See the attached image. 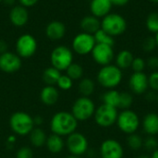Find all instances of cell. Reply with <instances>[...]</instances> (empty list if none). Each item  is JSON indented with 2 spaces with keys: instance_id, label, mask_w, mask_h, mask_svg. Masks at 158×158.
Listing matches in <instances>:
<instances>
[{
  "instance_id": "1",
  "label": "cell",
  "mask_w": 158,
  "mask_h": 158,
  "mask_svg": "<svg viewBox=\"0 0 158 158\" xmlns=\"http://www.w3.org/2000/svg\"><path fill=\"white\" fill-rule=\"evenodd\" d=\"M78 120L71 112L59 111L56 112L50 120V129L52 133L63 136H69L75 132L78 127Z\"/></svg>"
},
{
  "instance_id": "2",
  "label": "cell",
  "mask_w": 158,
  "mask_h": 158,
  "mask_svg": "<svg viewBox=\"0 0 158 158\" xmlns=\"http://www.w3.org/2000/svg\"><path fill=\"white\" fill-rule=\"evenodd\" d=\"M122 70L116 65L103 66L97 73L98 83L106 89H115L122 81Z\"/></svg>"
},
{
  "instance_id": "3",
  "label": "cell",
  "mask_w": 158,
  "mask_h": 158,
  "mask_svg": "<svg viewBox=\"0 0 158 158\" xmlns=\"http://www.w3.org/2000/svg\"><path fill=\"white\" fill-rule=\"evenodd\" d=\"M11 131L19 136H27L34 128L33 118L23 111H18L11 115L9 118Z\"/></svg>"
},
{
  "instance_id": "4",
  "label": "cell",
  "mask_w": 158,
  "mask_h": 158,
  "mask_svg": "<svg viewBox=\"0 0 158 158\" xmlns=\"http://www.w3.org/2000/svg\"><path fill=\"white\" fill-rule=\"evenodd\" d=\"M101 29L113 37L119 36L127 30V21L119 14L109 13L101 20Z\"/></svg>"
},
{
  "instance_id": "5",
  "label": "cell",
  "mask_w": 158,
  "mask_h": 158,
  "mask_svg": "<svg viewBox=\"0 0 158 158\" xmlns=\"http://www.w3.org/2000/svg\"><path fill=\"white\" fill-rule=\"evenodd\" d=\"M95 109V105L90 97L81 96L74 101L71 114L78 121H86L94 117Z\"/></svg>"
},
{
  "instance_id": "6",
  "label": "cell",
  "mask_w": 158,
  "mask_h": 158,
  "mask_svg": "<svg viewBox=\"0 0 158 158\" xmlns=\"http://www.w3.org/2000/svg\"><path fill=\"white\" fill-rule=\"evenodd\" d=\"M116 124L120 131L130 135L135 133L138 131L141 125V121L135 111L131 109H126L118 113Z\"/></svg>"
},
{
  "instance_id": "7",
  "label": "cell",
  "mask_w": 158,
  "mask_h": 158,
  "mask_svg": "<svg viewBox=\"0 0 158 158\" xmlns=\"http://www.w3.org/2000/svg\"><path fill=\"white\" fill-rule=\"evenodd\" d=\"M50 61L52 67L56 68L59 71H64L71 63H73V53L65 45L56 46L51 52Z\"/></svg>"
},
{
  "instance_id": "8",
  "label": "cell",
  "mask_w": 158,
  "mask_h": 158,
  "mask_svg": "<svg viewBox=\"0 0 158 158\" xmlns=\"http://www.w3.org/2000/svg\"><path fill=\"white\" fill-rule=\"evenodd\" d=\"M118 111L116 107L102 104L94 112V118L95 123L102 128H108L113 126L117 122Z\"/></svg>"
},
{
  "instance_id": "9",
  "label": "cell",
  "mask_w": 158,
  "mask_h": 158,
  "mask_svg": "<svg viewBox=\"0 0 158 158\" xmlns=\"http://www.w3.org/2000/svg\"><path fill=\"white\" fill-rule=\"evenodd\" d=\"M65 144L69 154L73 156H81L89 150V142L86 136L77 131L68 136Z\"/></svg>"
},
{
  "instance_id": "10",
  "label": "cell",
  "mask_w": 158,
  "mask_h": 158,
  "mask_svg": "<svg viewBox=\"0 0 158 158\" xmlns=\"http://www.w3.org/2000/svg\"><path fill=\"white\" fill-rule=\"evenodd\" d=\"M37 41L31 34H22L16 42L17 55L21 58H29L37 51Z\"/></svg>"
},
{
  "instance_id": "11",
  "label": "cell",
  "mask_w": 158,
  "mask_h": 158,
  "mask_svg": "<svg viewBox=\"0 0 158 158\" xmlns=\"http://www.w3.org/2000/svg\"><path fill=\"white\" fill-rule=\"evenodd\" d=\"M95 44L96 43L94 35L82 31L74 37L72 41V49L76 54L85 56L92 53Z\"/></svg>"
},
{
  "instance_id": "12",
  "label": "cell",
  "mask_w": 158,
  "mask_h": 158,
  "mask_svg": "<svg viewBox=\"0 0 158 158\" xmlns=\"http://www.w3.org/2000/svg\"><path fill=\"white\" fill-rule=\"evenodd\" d=\"M91 54L94 62L102 67L111 64L115 56L113 46L103 44H96Z\"/></svg>"
},
{
  "instance_id": "13",
  "label": "cell",
  "mask_w": 158,
  "mask_h": 158,
  "mask_svg": "<svg viewBox=\"0 0 158 158\" xmlns=\"http://www.w3.org/2000/svg\"><path fill=\"white\" fill-rule=\"evenodd\" d=\"M100 155L102 158H123L124 149L118 141L106 139L101 143Z\"/></svg>"
},
{
  "instance_id": "14",
  "label": "cell",
  "mask_w": 158,
  "mask_h": 158,
  "mask_svg": "<svg viewBox=\"0 0 158 158\" xmlns=\"http://www.w3.org/2000/svg\"><path fill=\"white\" fill-rule=\"evenodd\" d=\"M22 66L21 57L18 55L6 52L0 55V70L6 73H14L19 70Z\"/></svg>"
},
{
  "instance_id": "15",
  "label": "cell",
  "mask_w": 158,
  "mask_h": 158,
  "mask_svg": "<svg viewBox=\"0 0 158 158\" xmlns=\"http://www.w3.org/2000/svg\"><path fill=\"white\" fill-rule=\"evenodd\" d=\"M131 91L135 94H143L149 88L148 76L144 72H133L129 80Z\"/></svg>"
},
{
  "instance_id": "16",
  "label": "cell",
  "mask_w": 158,
  "mask_h": 158,
  "mask_svg": "<svg viewBox=\"0 0 158 158\" xmlns=\"http://www.w3.org/2000/svg\"><path fill=\"white\" fill-rule=\"evenodd\" d=\"M9 19L14 26H24L29 20L28 10L22 6H15L11 8L9 12Z\"/></svg>"
},
{
  "instance_id": "17",
  "label": "cell",
  "mask_w": 158,
  "mask_h": 158,
  "mask_svg": "<svg viewBox=\"0 0 158 158\" xmlns=\"http://www.w3.org/2000/svg\"><path fill=\"white\" fill-rule=\"evenodd\" d=\"M113 5L110 0H92L90 10L93 16L96 18H104L110 13Z\"/></svg>"
},
{
  "instance_id": "18",
  "label": "cell",
  "mask_w": 158,
  "mask_h": 158,
  "mask_svg": "<svg viewBox=\"0 0 158 158\" xmlns=\"http://www.w3.org/2000/svg\"><path fill=\"white\" fill-rule=\"evenodd\" d=\"M45 33L46 36L53 41L60 40L65 36L66 33V26L64 23L58 20H54L51 21L45 29Z\"/></svg>"
},
{
  "instance_id": "19",
  "label": "cell",
  "mask_w": 158,
  "mask_h": 158,
  "mask_svg": "<svg viewBox=\"0 0 158 158\" xmlns=\"http://www.w3.org/2000/svg\"><path fill=\"white\" fill-rule=\"evenodd\" d=\"M41 102L45 106H54L59 99L58 90L52 85H45L40 93Z\"/></svg>"
},
{
  "instance_id": "20",
  "label": "cell",
  "mask_w": 158,
  "mask_h": 158,
  "mask_svg": "<svg viewBox=\"0 0 158 158\" xmlns=\"http://www.w3.org/2000/svg\"><path fill=\"white\" fill-rule=\"evenodd\" d=\"M142 126L143 131L148 136H155L158 134V114L148 113L143 119Z\"/></svg>"
},
{
  "instance_id": "21",
  "label": "cell",
  "mask_w": 158,
  "mask_h": 158,
  "mask_svg": "<svg viewBox=\"0 0 158 158\" xmlns=\"http://www.w3.org/2000/svg\"><path fill=\"white\" fill-rule=\"evenodd\" d=\"M80 26L83 32L90 33V34L94 35L98 30L101 29V21L99 20L98 18H96L93 15L86 16L81 20Z\"/></svg>"
},
{
  "instance_id": "22",
  "label": "cell",
  "mask_w": 158,
  "mask_h": 158,
  "mask_svg": "<svg viewBox=\"0 0 158 158\" xmlns=\"http://www.w3.org/2000/svg\"><path fill=\"white\" fill-rule=\"evenodd\" d=\"M65 142L63 140V138L59 135H56L55 133L50 134L47 139H46V143H45V146L47 148V150L51 153V154H59L63 151L64 147H65Z\"/></svg>"
},
{
  "instance_id": "23",
  "label": "cell",
  "mask_w": 158,
  "mask_h": 158,
  "mask_svg": "<svg viewBox=\"0 0 158 158\" xmlns=\"http://www.w3.org/2000/svg\"><path fill=\"white\" fill-rule=\"evenodd\" d=\"M29 138H30V142L31 145L39 148V147L45 145L47 136L44 130H42L39 127H36V128H33V130L30 132Z\"/></svg>"
},
{
  "instance_id": "24",
  "label": "cell",
  "mask_w": 158,
  "mask_h": 158,
  "mask_svg": "<svg viewBox=\"0 0 158 158\" xmlns=\"http://www.w3.org/2000/svg\"><path fill=\"white\" fill-rule=\"evenodd\" d=\"M133 55L129 50H121L116 56V66L122 69H127L131 67L133 61Z\"/></svg>"
},
{
  "instance_id": "25",
  "label": "cell",
  "mask_w": 158,
  "mask_h": 158,
  "mask_svg": "<svg viewBox=\"0 0 158 158\" xmlns=\"http://www.w3.org/2000/svg\"><path fill=\"white\" fill-rule=\"evenodd\" d=\"M120 101V93L115 89H110L103 94L102 95V102L103 104L111 106L113 107H116L118 109Z\"/></svg>"
},
{
  "instance_id": "26",
  "label": "cell",
  "mask_w": 158,
  "mask_h": 158,
  "mask_svg": "<svg viewBox=\"0 0 158 158\" xmlns=\"http://www.w3.org/2000/svg\"><path fill=\"white\" fill-rule=\"evenodd\" d=\"M61 76V71L56 69L54 67H49L45 69L43 72V81L46 85H52L55 86L58 81V79Z\"/></svg>"
},
{
  "instance_id": "27",
  "label": "cell",
  "mask_w": 158,
  "mask_h": 158,
  "mask_svg": "<svg viewBox=\"0 0 158 158\" xmlns=\"http://www.w3.org/2000/svg\"><path fill=\"white\" fill-rule=\"evenodd\" d=\"M94 89H95L94 81L90 78H82L78 85V90L80 94L85 97H90L94 94Z\"/></svg>"
},
{
  "instance_id": "28",
  "label": "cell",
  "mask_w": 158,
  "mask_h": 158,
  "mask_svg": "<svg viewBox=\"0 0 158 158\" xmlns=\"http://www.w3.org/2000/svg\"><path fill=\"white\" fill-rule=\"evenodd\" d=\"M94 40H95L96 44H107V45H110V46H114V44H115L114 37L109 35L107 32H106L102 29L98 30L94 34Z\"/></svg>"
},
{
  "instance_id": "29",
  "label": "cell",
  "mask_w": 158,
  "mask_h": 158,
  "mask_svg": "<svg viewBox=\"0 0 158 158\" xmlns=\"http://www.w3.org/2000/svg\"><path fill=\"white\" fill-rule=\"evenodd\" d=\"M66 71H67V75L72 81L81 80L83 77V72H84L81 65L78 63H74V62L69 65V67L66 69Z\"/></svg>"
},
{
  "instance_id": "30",
  "label": "cell",
  "mask_w": 158,
  "mask_h": 158,
  "mask_svg": "<svg viewBox=\"0 0 158 158\" xmlns=\"http://www.w3.org/2000/svg\"><path fill=\"white\" fill-rule=\"evenodd\" d=\"M127 144L131 150L137 151V150H140L143 146V139L135 132V133L128 135Z\"/></svg>"
},
{
  "instance_id": "31",
  "label": "cell",
  "mask_w": 158,
  "mask_h": 158,
  "mask_svg": "<svg viewBox=\"0 0 158 158\" xmlns=\"http://www.w3.org/2000/svg\"><path fill=\"white\" fill-rule=\"evenodd\" d=\"M146 28L150 32L157 33L158 32V13L157 12H152L148 15L146 21Z\"/></svg>"
},
{
  "instance_id": "32",
  "label": "cell",
  "mask_w": 158,
  "mask_h": 158,
  "mask_svg": "<svg viewBox=\"0 0 158 158\" xmlns=\"http://www.w3.org/2000/svg\"><path fill=\"white\" fill-rule=\"evenodd\" d=\"M132 104H133V97L131 94L128 92L120 93V101H119L118 109H121V110L131 109V106H132Z\"/></svg>"
},
{
  "instance_id": "33",
  "label": "cell",
  "mask_w": 158,
  "mask_h": 158,
  "mask_svg": "<svg viewBox=\"0 0 158 158\" xmlns=\"http://www.w3.org/2000/svg\"><path fill=\"white\" fill-rule=\"evenodd\" d=\"M56 85L62 91H69L72 88L73 81L67 74H65V75L61 74L60 78L58 79V81L56 82Z\"/></svg>"
},
{
  "instance_id": "34",
  "label": "cell",
  "mask_w": 158,
  "mask_h": 158,
  "mask_svg": "<svg viewBox=\"0 0 158 158\" xmlns=\"http://www.w3.org/2000/svg\"><path fill=\"white\" fill-rule=\"evenodd\" d=\"M146 151L148 152H154L158 149V141L155 136H148L143 140V146Z\"/></svg>"
},
{
  "instance_id": "35",
  "label": "cell",
  "mask_w": 158,
  "mask_h": 158,
  "mask_svg": "<svg viewBox=\"0 0 158 158\" xmlns=\"http://www.w3.org/2000/svg\"><path fill=\"white\" fill-rule=\"evenodd\" d=\"M133 72H143L144 69L146 68V61H144L142 57H134L131 67Z\"/></svg>"
},
{
  "instance_id": "36",
  "label": "cell",
  "mask_w": 158,
  "mask_h": 158,
  "mask_svg": "<svg viewBox=\"0 0 158 158\" xmlns=\"http://www.w3.org/2000/svg\"><path fill=\"white\" fill-rule=\"evenodd\" d=\"M156 46L157 45H156V42L155 37H148L143 43V49L148 53L154 51Z\"/></svg>"
},
{
  "instance_id": "37",
  "label": "cell",
  "mask_w": 158,
  "mask_h": 158,
  "mask_svg": "<svg viewBox=\"0 0 158 158\" xmlns=\"http://www.w3.org/2000/svg\"><path fill=\"white\" fill-rule=\"evenodd\" d=\"M148 84L149 88L154 92H158V70H156L150 74L148 77Z\"/></svg>"
},
{
  "instance_id": "38",
  "label": "cell",
  "mask_w": 158,
  "mask_h": 158,
  "mask_svg": "<svg viewBox=\"0 0 158 158\" xmlns=\"http://www.w3.org/2000/svg\"><path fill=\"white\" fill-rule=\"evenodd\" d=\"M16 158H33L32 150L28 146H23L18 150Z\"/></svg>"
},
{
  "instance_id": "39",
  "label": "cell",
  "mask_w": 158,
  "mask_h": 158,
  "mask_svg": "<svg viewBox=\"0 0 158 158\" xmlns=\"http://www.w3.org/2000/svg\"><path fill=\"white\" fill-rule=\"evenodd\" d=\"M146 66L151 69H154L155 71L158 69V56H151L148 58V60L146 61Z\"/></svg>"
},
{
  "instance_id": "40",
  "label": "cell",
  "mask_w": 158,
  "mask_h": 158,
  "mask_svg": "<svg viewBox=\"0 0 158 158\" xmlns=\"http://www.w3.org/2000/svg\"><path fill=\"white\" fill-rule=\"evenodd\" d=\"M18 1L19 2L20 6L24 7H31L34 5H36L39 0H18Z\"/></svg>"
},
{
  "instance_id": "41",
  "label": "cell",
  "mask_w": 158,
  "mask_h": 158,
  "mask_svg": "<svg viewBox=\"0 0 158 158\" xmlns=\"http://www.w3.org/2000/svg\"><path fill=\"white\" fill-rule=\"evenodd\" d=\"M113 6H123L125 5H127L129 3L130 0H110Z\"/></svg>"
},
{
  "instance_id": "42",
  "label": "cell",
  "mask_w": 158,
  "mask_h": 158,
  "mask_svg": "<svg viewBox=\"0 0 158 158\" xmlns=\"http://www.w3.org/2000/svg\"><path fill=\"white\" fill-rule=\"evenodd\" d=\"M7 48H8L7 43L4 40H0V55L7 52Z\"/></svg>"
},
{
  "instance_id": "43",
  "label": "cell",
  "mask_w": 158,
  "mask_h": 158,
  "mask_svg": "<svg viewBox=\"0 0 158 158\" xmlns=\"http://www.w3.org/2000/svg\"><path fill=\"white\" fill-rule=\"evenodd\" d=\"M157 98V95H156L155 92H149L148 94H146V99L148 101H155Z\"/></svg>"
},
{
  "instance_id": "44",
  "label": "cell",
  "mask_w": 158,
  "mask_h": 158,
  "mask_svg": "<svg viewBox=\"0 0 158 158\" xmlns=\"http://www.w3.org/2000/svg\"><path fill=\"white\" fill-rule=\"evenodd\" d=\"M33 121H34V125L39 126V125H41L43 123V118L41 117H39V116H37L36 118H33Z\"/></svg>"
},
{
  "instance_id": "45",
  "label": "cell",
  "mask_w": 158,
  "mask_h": 158,
  "mask_svg": "<svg viewBox=\"0 0 158 158\" xmlns=\"http://www.w3.org/2000/svg\"><path fill=\"white\" fill-rule=\"evenodd\" d=\"M4 2V4L7 5V6H13L16 2V0H2Z\"/></svg>"
},
{
  "instance_id": "46",
  "label": "cell",
  "mask_w": 158,
  "mask_h": 158,
  "mask_svg": "<svg viewBox=\"0 0 158 158\" xmlns=\"http://www.w3.org/2000/svg\"><path fill=\"white\" fill-rule=\"evenodd\" d=\"M15 141H16L15 136H10V137L7 139V143H10V144H12L13 143H15Z\"/></svg>"
},
{
  "instance_id": "47",
  "label": "cell",
  "mask_w": 158,
  "mask_h": 158,
  "mask_svg": "<svg viewBox=\"0 0 158 158\" xmlns=\"http://www.w3.org/2000/svg\"><path fill=\"white\" fill-rule=\"evenodd\" d=\"M151 158H158V149H156V151H154V152L152 153Z\"/></svg>"
},
{
  "instance_id": "48",
  "label": "cell",
  "mask_w": 158,
  "mask_h": 158,
  "mask_svg": "<svg viewBox=\"0 0 158 158\" xmlns=\"http://www.w3.org/2000/svg\"><path fill=\"white\" fill-rule=\"evenodd\" d=\"M136 158H151V156H148V155H140L139 156H137Z\"/></svg>"
},
{
  "instance_id": "49",
  "label": "cell",
  "mask_w": 158,
  "mask_h": 158,
  "mask_svg": "<svg viewBox=\"0 0 158 158\" xmlns=\"http://www.w3.org/2000/svg\"><path fill=\"white\" fill-rule=\"evenodd\" d=\"M66 158H81V156H73V155H69V156H67Z\"/></svg>"
},
{
  "instance_id": "50",
  "label": "cell",
  "mask_w": 158,
  "mask_h": 158,
  "mask_svg": "<svg viewBox=\"0 0 158 158\" xmlns=\"http://www.w3.org/2000/svg\"><path fill=\"white\" fill-rule=\"evenodd\" d=\"M155 39H156V45H157L158 47V32L156 34V36H155Z\"/></svg>"
},
{
  "instance_id": "51",
  "label": "cell",
  "mask_w": 158,
  "mask_h": 158,
  "mask_svg": "<svg viewBox=\"0 0 158 158\" xmlns=\"http://www.w3.org/2000/svg\"><path fill=\"white\" fill-rule=\"evenodd\" d=\"M151 2H153V3H156V4H158V0H150Z\"/></svg>"
},
{
  "instance_id": "52",
  "label": "cell",
  "mask_w": 158,
  "mask_h": 158,
  "mask_svg": "<svg viewBox=\"0 0 158 158\" xmlns=\"http://www.w3.org/2000/svg\"><path fill=\"white\" fill-rule=\"evenodd\" d=\"M156 100H157V103H158V95H157V98H156Z\"/></svg>"
},
{
  "instance_id": "53",
  "label": "cell",
  "mask_w": 158,
  "mask_h": 158,
  "mask_svg": "<svg viewBox=\"0 0 158 158\" xmlns=\"http://www.w3.org/2000/svg\"><path fill=\"white\" fill-rule=\"evenodd\" d=\"M1 1H2V0H0V2H1Z\"/></svg>"
}]
</instances>
